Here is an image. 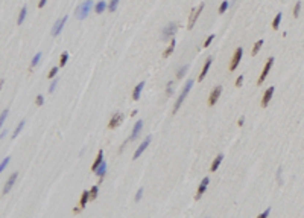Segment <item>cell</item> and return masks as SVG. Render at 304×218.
<instances>
[{
    "label": "cell",
    "mask_w": 304,
    "mask_h": 218,
    "mask_svg": "<svg viewBox=\"0 0 304 218\" xmlns=\"http://www.w3.org/2000/svg\"><path fill=\"white\" fill-rule=\"evenodd\" d=\"M91 6H93V2H91V0H85V2L81 3L79 8L76 9V17H78L79 20H84V18L88 15V12L91 11Z\"/></svg>",
    "instance_id": "cell-1"
},
{
    "label": "cell",
    "mask_w": 304,
    "mask_h": 218,
    "mask_svg": "<svg viewBox=\"0 0 304 218\" xmlns=\"http://www.w3.org/2000/svg\"><path fill=\"white\" fill-rule=\"evenodd\" d=\"M192 86H193V80H188V83H187V84L184 86V89H182L181 95L178 96V99H176V102H175V105H173V113H176V112H178V108L181 107L182 101L185 99V96H187V93L190 92V89H192Z\"/></svg>",
    "instance_id": "cell-2"
},
{
    "label": "cell",
    "mask_w": 304,
    "mask_h": 218,
    "mask_svg": "<svg viewBox=\"0 0 304 218\" xmlns=\"http://www.w3.org/2000/svg\"><path fill=\"white\" fill-rule=\"evenodd\" d=\"M202 9H204V3L198 5V6H196V8L192 11V14H190V17H188V24H187V29H192V28L195 26V23H196V20H198L199 14L202 12Z\"/></svg>",
    "instance_id": "cell-3"
},
{
    "label": "cell",
    "mask_w": 304,
    "mask_h": 218,
    "mask_svg": "<svg viewBox=\"0 0 304 218\" xmlns=\"http://www.w3.org/2000/svg\"><path fill=\"white\" fill-rule=\"evenodd\" d=\"M272 63H274V58H272V57L266 60V64H264V67H263V70H261V73H260L258 80H257V86H261V83L266 80V76H268L269 70H271V67H272Z\"/></svg>",
    "instance_id": "cell-4"
},
{
    "label": "cell",
    "mask_w": 304,
    "mask_h": 218,
    "mask_svg": "<svg viewBox=\"0 0 304 218\" xmlns=\"http://www.w3.org/2000/svg\"><path fill=\"white\" fill-rule=\"evenodd\" d=\"M242 54H243L242 47H237L236 52H234V55H233V60H231V63H230V67H228L231 72L237 69V66H239V63H240V60H242Z\"/></svg>",
    "instance_id": "cell-5"
},
{
    "label": "cell",
    "mask_w": 304,
    "mask_h": 218,
    "mask_svg": "<svg viewBox=\"0 0 304 218\" xmlns=\"http://www.w3.org/2000/svg\"><path fill=\"white\" fill-rule=\"evenodd\" d=\"M176 29H178V24H176V23H169V24L164 28V31H163V38L167 40V38L173 37L175 32H176Z\"/></svg>",
    "instance_id": "cell-6"
},
{
    "label": "cell",
    "mask_w": 304,
    "mask_h": 218,
    "mask_svg": "<svg viewBox=\"0 0 304 218\" xmlns=\"http://www.w3.org/2000/svg\"><path fill=\"white\" fill-rule=\"evenodd\" d=\"M123 121V115L122 113H116V115H112V118L109 119V122H108V128L109 130H114L116 127H119L120 125V122Z\"/></svg>",
    "instance_id": "cell-7"
},
{
    "label": "cell",
    "mask_w": 304,
    "mask_h": 218,
    "mask_svg": "<svg viewBox=\"0 0 304 218\" xmlns=\"http://www.w3.org/2000/svg\"><path fill=\"white\" fill-rule=\"evenodd\" d=\"M220 93H222V86H216V87L213 89V92L210 93V98H208V105H214V104H216V101H217V98L220 96Z\"/></svg>",
    "instance_id": "cell-8"
},
{
    "label": "cell",
    "mask_w": 304,
    "mask_h": 218,
    "mask_svg": "<svg viewBox=\"0 0 304 218\" xmlns=\"http://www.w3.org/2000/svg\"><path fill=\"white\" fill-rule=\"evenodd\" d=\"M65 23H67V15H64L62 18H59V20L55 23V26H53V29H52V35H53V37H56V35L61 32V29L64 28Z\"/></svg>",
    "instance_id": "cell-9"
},
{
    "label": "cell",
    "mask_w": 304,
    "mask_h": 218,
    "mask_svg": "<svg viewBox=\"0 0 304 218\" xmlns=\"http://www.w3.org/2000/svg\"><path fill=\"white\" fill-rule=\"evenodd\" d=\"M208 183H210V178H208V177H204V178H202V181H201V185H199V188H198V191H196V195H195V198H196V200H199V198H201V195L205 192V189H207Z\"/></svg>",
    "instance_id": "cell-10"
},
{
    "label": "cell",
    "mask_w": 304,
    "mask_h": 218,
    "mask_svg": "<svg viewBox=\"0 0 304 218\" xmlns=\"http://www.w3.org/2000/svg\"><path fill=\"white\" fill-rule=\"evenodd\" d=\"M272 95H274V86H272V87H269L268 90L264 92V95H263V98H261V107H266V105L269 104V101H271Z\"/></svg>",
    "instance_id": "cell-11"
},
{
    "label": "cell",
    "mask_w": 304,
    "mask_h": 218,
    "mask_svg": "<svg viewBox=\"0 0 304 218\" xmlns=\"http://www.w3.org/2000/svg\"><path fill=\"white\" fill-rule=\"evenodd\" d=\"M149 142H150V136H147V137H146V139L141 142V145H140V147L137 148V151L134 153V159H138V157H140V154H141V153L146 150V147L149 145Z\"/></svg>",
    "instance_id": "cell-12"
},
{
    "label": "cell",
    "mask_w": 304,
    "mask_h": 218,
    "mask_svg": "<svg viewBox=\"0 0 304 218\" xmlns=\"http://www.w3.org/2000/svg\"><path fill=\"white\" fill-rule=\"evenodd\" d=\"M141 128H143V122H141V121H137V122H135V125H134V128H132V134H131V137L128 139V142H131V140L137 139V136H138V133L141 131Z\"/></svg>",
    "instance_id": "cell-13"
},
{
    "label": "cell",
    "mask_w": 304,
    "mask_h": 218,
    "mask_svg": "<svg viewBox=\"0 0 304 218\" xmlns=\"http://www.w3.org/2000/svg\"><path fill=\"white\" fill-rule=\"evenodd\" d=\"M102 163H103V150H99V151H97V157H96L94 163L91 165V171L96 172V169H97Z\"/></svg>",
    "instance_id": "cell-14"
},
{
    "label": "cell",
    "mask_w": 304,
    "mask_h": 218,
    "mask_svg": "<svg viewBox=\"0 0 304 218\" xmlns=\"http://www.w3.org/2000/svg\"><path fill=\"white\" fill-rule=\"evenodd\" d=\"M15 180H17V172H14L9 178H8V181H6V185H5V188H3V194H6V192H9L11 191V188H12V185L15 183Z\"/></svg>",
    "instance_id": "cell-15"
},
{
    "label": "cell",
    "mask_w": 304,
    "mask_h": 218,
    "mask_svg": "<svg viewBox=\"0 0 304 218\" xmlns=\"http://www.w3.org/2000/svg\"><path fill=\"white\" fill-rule=\"evenodd\" d=\"M211 61H213V58H211V57H208V58H207V61H205V64H204V67H202V70H201V73H199V81H202V80L205 78L207 72H208V69H210Z\"/></svg>",
    "instance_id": "cell-16"
},
{
    "label": "cell",
    "mask_w": 304,
    "mask_h": 218,
    "mask_svg": "<svg viewBox=\"0 0 304 218\" xmlns=\"http://www.w3.org/2000/svg\"><path fill=\"white\" fill-rule=\"evenodd\" d=\"M143 87H144V83H143V81H141L140 84H137V86H135V89H134V92H132V99H134V101H138V98H140V93H141Z\"/></svg>",
    "instance_id": "cell-17"
},
{
    "label": "cell",
    "mask_w": 304,
    "mask_h": 218,
    "mask_svg": "<svg viewBox=\"0 0 304 218\" xmlns=\"http://www.w3.org/2000/svg\"><path fill=\"white\" fill-rule=\"evenodd\" d=\"M105 172H106V163L103 162V163L96 169V174L99 175V183H102V181H103V175H105Z\"/></svg>",
    "instance_id": "cell-18"
},
{
    "label": "cell",
    "mask_w": 304,
    "mask_h": 218,
    "mask_svg": "<svg viewBox=\"0 0 304 218\" xmlns=\"http://www.w3.org/2000/svg\"><path fill=\"white\" fill-rule=\"evenodd\" d=\"M222 159H223V156H222V154H219V156H217V157L213 160V163H211V166H210V171H211V172H214V171L219 168V165H220Z\"/></svg>",
    "instance_id": "cell-19"
},
{
    "label": "cell",
    "mask_w": 304,
    "mask_h": 218,
    "mask_svg": "<svg viewBox=\"0 0 304 218\" xmlns=\"http://www.w3.org/2000/svg\"><path fill=\"white\" fill-rule=\"evenodd\" d=\"M88 198H90V192H88V191H84V192H82V195H81V201H79V207H81V209H84V207H85V204H87Z\"/></svg>",
    "instance_id": "cell-20"
},
{
    "label": "cell",
    "mask_w": 304,
    "mask_h": 218,
    "mask_svg": "<svg viewBox=\"0 0 304 218\" xmlns=\"http://www.w3.org/2000/svg\"><path fill=\"white\" fill-rule=\"evenodd\" d=\"M175 44H176V41H175V38H172V40H170V43H169V47H167V49L164 50V54H163V57H164V58H167V57H169V55L173 52Z\"/></svg>",
    "instance_id": "cell-21"
},
{
    "label": "cell",
    "mask_w": 304,
    "mask_h": 218,
    "mask_svg": "<svg viewBox=\"0 0 304 218\" xmlns=\"http://www.w3.org/2000/svg\"><path fill=\"white\" fill-rule=\"evenodd\" d=\"M280 21H281V12H278V14L275 15L274 21H272V29H274V31H277V29H278V26H280Z\"/></svg>",
    "instance_id": "cell-22"
},
{
    "label": "cell",
    "mask_w": 304,
    "mask_h": 218,
    "mask_svg": "<svg viewBox=\"0 0 304 218\" xmlns=\"http://www.w3.org/2000/svg\"><path fill=\"white\" fill-rule=\"evenodd\" d=\"M261 46H263V40H257L255 44H254V47H252V52H251V54H252V55H257Z\"/></svg>",
    "instance_id": "cell-23"
},
{
    "label": "cell",
    "mask_w": 304,
    "mask_h": 218,
    "mask_svg": "<svg viewBox=\"0 0 304 218\" xmlns=\"http://www.w3.org/2000/svg\"><path fill=\"white\" fill-rule=\"evenodd\" d=\"M187 69H188V66H187V64H184V66H182V67H181V69H179V70L176 72V78H178V80H181V78H182V76L185 75Z\"/></svg>",
    "instance_id": "cell-24"
},
{
    "label": "cell",
    "mask_w": 304,
    "mask_h": 218,
    "mask_svg": "<svg viewBox=\"0 0 304 218\" xmlns=\"http://www.w3.org/2000/svg\"><path fill=\"white\" fill-rule=\"evenodd\" d=\"M26 12H27V8H26V6H23V8H21V11H20L18 20H17V23H18V24H21V23H23V20H24V17H26Z\"/></svg>",
    "instance_id": "cell-25"
},
{
    "label": "cell",
    "mask_w": 304,
    "mask_h": 218,
    "mask_svg": "<svg viewBox=\"0 0 304 218\" xmlns=\"http://www.w3.org/2000/svg\"><path fill=\"white\" fill-rule=\"evenodd\" d=\"M105 8H106V3H105V2H99V3L96 5L94 11H96L97 14H100V12H103V11H105Z\"/></svg>",
    "instance_id": "cell-26"
},
{
    "label": "cell",
    "mask_w": 304,
    "mask_h": 218,
    "mask_svg": "<svg viewBox=\"0 0 304 218\" xmlns=\"http://www.w3.org/2000/svg\"><path fill=\"white\" fill-rule=\"evenodd\" d=\"M67 60H68V54H67V52H62V54H61V57H59V66H61V67H64V66H65V63H67Z\"/></svg>",
    "instance_id": "cell-27"
},
{
    "label": "cell",
    "mask_w": 304,
    "mask_h": 218,
    "mask_svg": "<svg viewBox=\"0 0 304 218\" xmlns=\"http://www.w3.org/2000/svg\"><path fill=\"white\" fill-rule=\"evenodd\" d=\"M88 192H90V198H91V200H94V198L97 197V192H99V186H97V185H96V186H93V188H91V189H90Z\"/></svg>",
    "instance_id": "cell-28"
},
{
    "label": "cell",
    "mask_w": 304,
    "mask_h": 218,
    "mask_svg": "<svg viewBox=\"0 0 304 218\" xmlns=\"http://www.w3.org/2000/svg\"><path fill=\"white\" fill-rule=\"evenodd\" d=\"M40 58H41V52H38L35 57H33V60H32V63H30V69H33L38 63H40Z\"/></svg>",
    "instance_id": "cell-29"
},
{
    "label": "cell",
    "mask_w": 304,
    "mask_h": 218,
    "mask_svg": "<svg viewBox=\"0 0 304 218\" xmlns=\"http://www.w3.org/2000/svg\"><path fill=\"white\" fill-rule=\"evenodd\" d=\"M117 3H119V0H109L108 9H109L111 12H114V11H116V8H117Z\"/></svg>",
    "instance_id": "cell-30"
},
{
    "label": "cell",
    "mask_w": 304,
    "mask_h": 218,
    "mask_svg": "<svg viewBox=\"0 0 304 218\" xmlns=\"http://www.w3.org/2000/svg\"><path fill=\"white\" fill-rule=\"evenodd\" d=\"M299 9H301V2H296V3H295V6H293V17H298Z\"/></svg>",
    "instance_id": "cell-31"
},
{
    "label": "cell",
    "mask_w": 304,
    "mask_h": 218,
    "mask_svg": "<svg viewBox=\"0 0 304 218\" xmlns=\"http://www.w3.org/2000/svg\"><path fill=\"white\" fill-rule=\"evenodd\" d=\"M228 6H230V3H228L226 0H225V2H222V3H220V6H219V12H220V14H222V12H225Z\"/></svg>",
    "instance_id": "cell-32"
},
{
    "label": "cell",
    "mask_w": 304,
    "mask_h": 218,
    "mask_svg": "<svg viewBox=\"0 0 304 218\" xmlns=\"http://www.w3.org/2000/svg\"><path fill=\"white\" fill-rule=\"evenodd\" d=\"M56 73H58V67H52V69H50V72L47 73V78H50V80H52V78H55V75H56Z\"/></svg>",
    "instance_id": "cell-33"
},
{
    "label": "cell",
    "mask_w": 304,
    "mask_h": 218,
    "mask_svg": "<svg viewBox=\"0 0 304 218\" xmlns=\"http://www.w3.org/2000/svg\"><path fill=\"white\" fill-rule=\"evenodd\" d=\"M172 89H173V83H172V81H169V83H167V86H166V95H167V96H170V95H172Z\"/></svg>",
    "instance_id": "cell-34"
},
{
    "label": "cell",
    "mask_w": 304,
    "mask_h": 218,
    "mask_svg": "<svg viewBox=\"0 0 304 218\" xmlns=\"http://www.w3.org/2000/svg\"><path fill=\"white\" fill-rule=\"evenodd\" d=\"M23 127H24V121H21V122H20V124H18V127H17V128H15V131H14V134H12V137H15V136H17V134H18V133H20V131H21V130H23Z\"/></svg>",
    "instance_id": "cell-35"
},
{
    "label": "cell",
    "mask_w": 304,
    "mask_h": 218,
    "mask_svg": "<svg viewBox=\"0 0 304 218\" xmlns=\"http://www.w3.org/2000/svg\"><path fill=\"white\" fill-rule=\"evenodd\" d=\"M43 102H44V98H43L41 95H38V96H36V99H35V104H36L38 107H40V105H43Z\"/></svg>",
    "instance_id": "cell-36"
},
{
    "label": "cell",
    "mask_w": 304,
    "mask_h": 218,
    "mask_svg": "<svg viewBox=\"0 0 304 218\" xmlns=\"http://www.w3.org/2000/svg\"><path fill=\"white\" fill-rule=\"evenodd\" d=\"M6 116H8V108H5V110L2 112V116H0V124H3V122H5Z\"/></svg>",
    "instance_id": "cell-37"
},
{
    "label": "cell",
    "mask_w": 304,
    "mask_h": 218,
    "mask_svg": "<svg viewBox=\"0 0 304 218\" xmlns=\"http://www.w3.org/2000/svg\"><path fill=\"white\" fill-rule=\"evenodd\" d=\"M213 38H214V35H208V37H207V40H205V43H204V47H208V46H210V43L213 41Z\"/></svg>",
    "instance_id": "cell-38"
},
{
    "label": "cell",
    "mask_w": 304,
    "mask_h": 218,
    "mask_svg": "<svg viewBox=\"0 0 304 218\" xmlns=\"http://www.w3.org/2000/svg\"><path fill=\"white\" fill-rule=\"evenodd\" d=\"M269 212H271V209H269V207H268V209H266V210H264V212H261V213H260V215H258V216H257V218H268V215H269Z\"/></svg>",
    "instance_id": "cell-39"
},
{
    "label": "cell",
    "mask_w": 304,
    "mask_h": 218,
    "mask_svg": "<svg viewBox=\"0 0 304 218\" xmlns=\"http://www.w3.org/2000/svg\"><path fill=\"white\" fill-rule=\"evenodd\" d=\"M9 163V157H6V159H3V162H2V165H0V171H3L5 169V166Z\"/></svg>",
    "instance_id": "cell-40"
},
{
    "label": "cell",
    "mask_w": 304,
    "mask_h": 218,
    "mask_svg": "<svg viewBox=\"0 0 304 218\" xmlns=\"http://www.w3.org/2000/svg\"><path fill=\"white\" fill-rule=\"evenodd\" d=\"M242 83H243V75H240V76L236 80V86H237V87H240V86H242Z\"/></svg>",
    "instance_id": "cell-41"
},
{
    "label": "cell",
    "mask_w": 304,
    "mask_h": 218,
    "mask_svg": "<svg viewBox=\"0 0 304 218\" xmlns=\"http://www.w3.org/2000/svg\"><path fill=\"white\" fill-rule=\"evenodd\" d=\"M141 194H143V189L140 188V189L137 191V194H135V201H138V200L141 198Z\"/></svg>",
    "instance_id": "cell-42"
},
{
    "label": "cell",
    "mask_w": 304,
    "mask_h": 218,
    "mask_svg": "<svg viewBox=\"0 0 304 218\" xmlns=\"http://www.w3.org/2000/svg\"><path fill=\"white\" fill-rule=\"evenodd\" d=\"M56 83H58V80H55V81H53V83L50 84V87H49V92H50V93H52V92L55 90V86H56Z\"/></svg>",
    "instance_id": "cell-43"
},
{
    "label": "cell",
    "mask_w": 304,
    "mask_h": 218,
    "mask_svg": "<svg viewBox=\"0 0 304 218\" xmlns=\"http://www.w3.org/2000/svg\"><path fill=\"white\" fill-rule=\"evenodd\" d=\"M46 2H47V0H40V3H38V8H43V6L46 5Z\"/></svg>",
    "instance_id": "cell-44"
},
{
    "label": "cell",
    "mask_w": 304,
    "mask_h": 218,
    "mask_svg": "<svg viewBox=\"0 0 304 218\" xmlns=\"http://www.w3.org/2000/svg\"><path fill=\"white\" fill-rule=\"evenodd\" d=\"M81 210H82V209H81V207H79V206H78V207H74V209H73V212H74V213H78V212H81Z\"/></svg>",
    "instance_id": "cell-45"
},
{
    "label": "cell",
    "mask_w": 304,
    "mask_h": 218,
    "mask_svg": "<svg viewBox=\"0 0 304 218\" xmlns=\"http://www.w3.org/2000/svg\"><path fill=\"white\" fill-rule=\"evenodd\" d=\"M243 121H245L243 118H240V119H239V122H237V124H239V127H242V125H243Z\"/></svg>",
    "instance_id": "cell-46"
}]
</instances>
